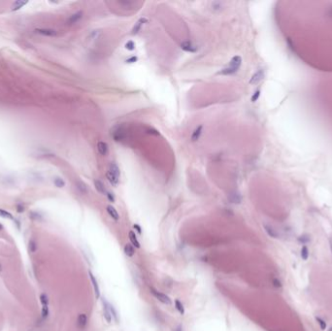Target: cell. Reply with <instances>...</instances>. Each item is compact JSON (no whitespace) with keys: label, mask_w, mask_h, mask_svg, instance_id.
Listing matches in <instances>:
<instances>
[{"label":"cell","mask_w":332,"mask_h":331,"mask_svg":"<svg viewBox=\"0 0 332 331\" xmlns=\"http://www.w3.org/2000/svg\"><path fill=\"white\" fill-rule=\"evenodd\" d=\"M241 63H242V59L241 56L239 55H236L234 56V58L231 59L230 63H229V66L224 68V69H222V71H220L217 74H221V75H231L235 72L238 71V69L240 68V66H241Z\"/></svg>","instance_id":"cell-1"},{"label":"cell","mask_w":332,"mask_h":331,"mask_svg":"<svg viewBox=\"0 0 332 331\" xmlns=\"http://www.w3.org/2000/svg\"><path fill=\"white\" fill-rule=\"evenodd\" d=\"M151 292L153 293V295L155 296V297L158 301L161 302V303H163V304H165V305H171V303H172V301H171V299H170V297H169L168 295H166V294H164V293H162V292H160V291H158V290H156L155 289L151 288Z\"/></svg>","instance_id":"cell-2"},{"label":"cell","mask_w":332,"mask_h":331,"mask_svg":"<svg viewBox=\"0 0 332 331\" xmlns=\"http://www.w3.org/2000/svg\"><path fill=\"white\" fill-rule=\"evenodd\" d=\"M102 304H103V315L108 323H112V314H111V309H110V303L104 298L102 299Z\"/></svg>","instance_id":"cell-3"},{"label":"cell","mask_w":332,"mask_h":331,"mask_svg":"<svg viewBox=\"0 0 332 331\" xmlns=\"http://www.w3.org/2000/svg\"><path fill=\"white\" fill-rule=\"evenodd\" d=\"M88 276H89V279L91 281V283H93V290H94V295H95L96 299H98V298H100V289H99V286H98L97 280H96L94 275L90 271L88 272Z\"/></svg>","instance_id":"cell-4"},{"label":"cell","mask_w":332,"mask_h":331,"mask_svg":"<svg viewBox=\"0 0 332 331\" xmlns=\"http://www.w3.org/2000/svg\"><path fill=\"white\" fill-rule=\"evenodd\" d=\"M34 31L40 34V35L48 36V37H53V36H56V34H58V32L52 28H36Z\"/></svg>","instance_id":"cell-5"},{"label":"cell","mask_w":332,"mask_h":331,"mask_svg":"<svg viewBox=\"0 0 332 331\" xmlns=\"http://www.w3.org/2000/svg\"><path fill=\"white\" fill-rule=\"evenodd\" d=\"M181 48H182V50H184L186 52H189V53H195L198 50V48L196 47V46L193 45L190 41L183 42L181 44Z\"/></svg>","instance_id":"cell-6"},{"label":"cell","mask_w":332,"mask_h":331,"mask_svg":"<svg viewBox=\"0 0 332 331\" xmlns=\"http://www.w3.org/2000/svg\"><path fill=\"white\" fill-rule=\"evenodd\" d=\"M87 325V317L86 314H80L77 318V326L80 329H85Z\"/></svg>","instance_id":"cell-7"},{"label":"cell","mask_w":332,"mask_h":331,"mask_svg":"<svg viewBox=\"0 0 332 331\" xmlns=\"http://www.w3.org/2000/svg\"><path fill=\"white\" fill-rule=\"evenodd\" d=\"M263 227H264V230L268 234V236H270L271 238H274V239L279 238V233L277 232V230L275 229L272 225L264 223V224H263Z\"/></svg>","instance_id":"cell-8"},{"label":"cell","mask_w":332,"mask_h":331,"mask_svg":"<svg viewBox=\"0 0 332 331\" xmlns=\"http://www.w3.org/2000/svg\"><path fill=\"white\" fill-rule=\"evenodd\" d=\"M82 18H83V12H82V11H79V12H77V13H75V14H73L72 16L69 17V19L67 20V25H75Z\"/></svg>","instance_id":"cell-9"},{"label":"cell","mask_w":332,"mask_h":331,"mask_svg":"<svg viewBox=\"0 0 332 331\" xmlns=\"http://www.w3.org/2000/svg\"><path fill=\"white\" fill-rule=\"evenodd\" d=\"M97 150H98V153H99L101 155H103V156L107 155L108 151H109L108 144H107L106 142H103V141L98 142V143H97Z\"/></svg>","instance_id":"cell-10"},{"label":"cell","mask_w":332,"mask_h":331,"mask_svg":"<svg viewBox=\"0 0 332 331\" xmlns=\"http://www.w3.org/2000/svg\"><path fill=\"white\" fill-rule=\"evenodd\" d=\"M263 78H264V72H263V70H259V71H257L256 74L253 75V77L250 78V80L249 83L251 84V85L257 84L258 82L261 81Z\"/></svg>","instance_id":"cell-11"},{"label":"cell","mask_w":332,"mask_h":331,"mask_svg":"<svg viewBox=\"0 0 332 331\" xmlns=\"http://www.w3.org/2000/svg\"><path fill=\"white\" fill-rule=\"evenodd\" d=\"M107 213L109 214V216H111L114 221L118 222L120 220V215H119L118 211L114 208L112 205H108V206H107Z\"/></svg>","instance_id":"cell-12"},{"label":"cell","mask_w":332,"mask_h":331,"mask_svg":"<svg viewBox=\"0 0 332 331\" xmlns=\"http://www.w3.org/2000/svg\"><path fill=\"white\" fill-rule=\"evenodd\" d=\"M111 134L113 135V138L115 139L116 141H121L124 138V136H125L121 127H118L117 130L111 132Z\"/></svg>","instance_id":"cell-13"},{"label":"cell","mask_w":332,"mask_h":331,"mask_svg":"<svg viewBox=\"0 0 332 331\" xmlns=\"http://www.w3.org/2000/svg\"><path fill=\"white\" fill-rule=\"evenodd\" d=\"M94 187H95L96 190L99 193H101V194H106V193L108 192L106 188H105V186H104V184H103V182L101 181H99V180H94Z\"/></svg>","instance_id":"cell-14"},{"label":"cell","mask_w":332,"mask_h":331,"mask_svg":"<svg viewBox=\"0 0 332 331\" xmlns=\"http://www.w3.org/2000/svg\"><path fill=\"white\" fill-rule=\"evenodd\" d=\"M202 131H203V126H202V125H199V126H197L195 129H194V131L192 132V135H191V141L192 142H196L200 138V136L202 134Z\"/></svg>","instance_id":"cell-15"},{"label":"cell","mask_w":332,"mask_h":331,"mask_svg":"<svg viewBox=\"0 0 332 331\" xmlns=\"http://www.w3.org/2000/svg\"><path fill=\"white\" fill-rule=\"evenodd\" d=\"M148 20H147V19H145V18H141L138 21H137L136 22V24H135V25H134V27H133V29H132V34H137V33H138L139 31H140V29H141V27H142V25L145 24V22H147Z\"/></svg>","instance_id":"cell-16"},{"label":"cell","mask_w":332,"mask_h":331,"mask_svg":"<svg viewBox=\"0 0 332 331\" xmlns=\"http://www.w3.org/2000/svg\"><path fill=\"white\" fill-rule=\"evenodd\" d=\"M128 237H129V240H130V242H131V245H132L133 247L137 248V249H139V248H140V243H139L138 240H137V237H136L135 232H134V231H129Z\"/></svg>","instance_id":"cell-17"},{"label":"cell","mask_w":332,"mask_h":331,"mask_svg":"<svg viewBox=\"0 0 332 331\" xmlns=\"http://www.w3.org/2000/svg\"><path fill=\"white\" fill-rule=\"evenodd\" d=\"M108 171L110 173H112L113 175H115L116 177H120V169L118 167V165L115 162H111L108 168Z\"/></svg>","instance_id":"cell-18"},{"label":"cell","mask_w":332,"mask_h":331,"mask_svg":"<svg viewBox=\"0 0 332 331\" xmlns=\"http://www.w3.org/2000/svg\"><path fill=\"white\" fill-rule=\"evenodd\" d=\"M28 3V1H22V0H18V1H15L12 6H11V10L12 11H18L20 9H21L24 6H25Z\"/></svg>","instance_id":"cell-19"},{"label":"cell","mask_w":332,"mask_h":331,"mask_svg":"<svg viewBox=\"0 0 332 331\" xmlns=\"http://www.w3.org/2000/svg\"><path fill=\"white\" fill-rule=\"evenodd\" d=\"M228 199L230 200V202H232L234 204H240V203H241V201H242V197H241V195H240V193H238V192L231 193Z\"/></svg>","instance_id":"cell-20"},{"label":"cell","mask_w":332,"mask_h":331,"mask_svg":"<svg viewBox=\"0 0 332 331\" xmlns=\"http://www.w3.org/2000/svg\"><path fill=\"white\" fill-rule=\"evenodd\" d=\"M124 254L127 255V256H129V257H132L134 255V254H135L134 247L131 244L127 243V245L124 246Z\"/></svg>","instance_id":"cell-21"},{"label":"cell","mask_w":332,"mask_h":331,"mask_svg":"<svg viewBox=\"0 0 332 331\" xmlns=\"http://www.w3.org/2000/svg\"><path fill=\"white\" fill-rule=\"evenodd\" d=\"M106 177H107L108 181L110 182V184H112L113 186H117L119 184V178L116 177L115 175H113L112 173H110L109 171H107Z\"/></svg>","instance_id":"cell-22"},{"label":"cell","mask_w":332,"mask_h":331,"mask_svg":"<svg viewBox=\"0 0 332 331\" xmlns=\"http://www.w3.org/2000/svg\"><path fill=\"white\" fill-rule=\"evenodd\" d=\"M76 186H77V188L79 189V191L83 193V194H86V193L87 192V187L82 181H78L76 182Z\"/></svg>","instance_id":"cell-23"},{"label":"cell","mask_w":332,"mask_h":331,"mask_svg":"<svg viewBox=\"0 0 332 331\" xmlns=\"http://www.w3.org/2000/svg\"><path fill=\"white\" fill-rule=\"evenodd\" d=\"M37 249H38V245H37L36 241L34 240V239H31V240L29 241V243H28V250H29V252L33 254V253L36 252Z\"/></svg>","instance_id":"cell-24"},{"label":"cell","mask_w":332,"mask_h":331,"mask_svg":"<svg viewBox=\"0 0 332 331\" xmlns=\"http://www.w3.org/2000/svg\"><path fill=\"white\" fill-rule=\"evenodd\" d=\"M29 218L32 220V221H36V222H40L43 220V216L40 213H37V212H30L29 213Z\"/></svg>","instance_id":"cell-25"},{"label":"cell","mask_w":332,"mask_h":331,"mask_svg":"<svg viewBox=\"0 0 332 331\" xmlns=\"http://www.w3.org/2000/svg\"><path fill=\"white\" fill-rule=\"evenodd\" d=\"M53 184L56 188H63L65 186V182L63 179H61L59 177H56L53 179Z\"/></svg>","instance_id":"cell-26"},{"label":"cell","mask_w":332,"mask_h":331,"mask_svg":"<svg viewBox=\"0 0 332 331\" xmlns=\"http://www.w3.org/2000/svg\"><path fill=\"white\" fill-rule=\"evenodd\" d=\"M175 307H176V309L178 310V312L183 316V315H184L185 314V308H184V305H183L182 304V302L180 301V300H176L175 301Z\"/></svg>","instance_id":"cell-27"},{"label":"cell","mask_w":332,"mask_h":331,"mask_svg":"<svg viewBox=\"0 0 332 331\" xmlns=\"http://www.w3.org/2000/svg\"><path fill=\"white\" fill-rule=\"evenodd\" d=\"M0 216H1V218H4V219L14 220L13 215L11 213H9V212H7V211H5V210H3V209H0Z\"/></svg>","instance_id":"cell-28"},{"label":"cell","mask_w":332,"mask_h":331,"mask_svg":"<svg viewBox=\"0 0 332 331\" xmlns=\"http://www.w3.org/2000/svg\"><path fill=\"white\" fill-rule=\"evenodd\" d=\"M300 255H301V258L303 260H307L308 257H309V250L307 248V246H303L301 248V253H300Z\"/></svg>","instance_id":"cell-29"},{"label":"cell","mask_w":332,"mask_h":331,"mask_svg":"<svg viewBox=\"0 0 332 331\" xmlns=\"http://www.w3.org/2000/svg\"><path fill=\"white\" fill-rule=\"evenodd\" d=\"M297 240H298V242H300L302 244H307V243H309L311 241V238H310V236L307 235V234H303V235L299 236Z\"/></svg>","instance_id":"cell-30"},{"label":"cell","mask_w":332,"mask_h":331,"mask_svg":"<svg viewBox=\"0 0 332 331\" xmlns=\"http://www.w3.org/2000/svg\"><path fill=\"white\" fill-rule=\"evenodd\" d=\"M40 302L42 303L43 306H48L49 304V297L46 293H42L40 295Z\"/></svg>","instance_id":"cell-31"},{"label":"cell","mask_w":332,"mask_h":331,"mask_svg":"<svg viewBox=\"0 0 332 331\" xmlns=\"http://www.w3.org/2000/svg\"><path fill=\"white\" fill-rule=\"evenodd\" d=\"M41 315H42V318L43 319H46L49 315H50V310H49V307L48 306H43L42 307V312H41Z\"/></svg>","instance_id":"cell-32"},{"label":"cell","mask_w":332,"mask_h":331,"mask_svg":"<svg viewBox=\"0 0 332 331\" xmlns=\"http://www.w3.org/2000/svg\"><path fill=\"white\" fill-rule=\"evenodd\" d=\"M316 321H317V323H318L320 329H322V330H325V328H326V323L324 321L323 318H320L319 317H316Z\"/></svg>","instance_id":"cell-33"},{"label":"cell","mask_w":332,"mask_h":331,"mask_svg":"<svg viewBox=\"0 0 332 331\" xmlns=\"http://www.w3.org/2000/svg\"><path fill=\"white\" fill-rule=\"evenodd\" d=\"M110 309H111L112 317H114V319H115V321L118 323V322H119V317H118V313H117L116 309H115V308H114V306L111 305V304H110Z\"/></svg>","instance_id":"cell-34"},{"label":"cell","mask_w":332,"mask_h":331,"mask_svg":"<svg viewBox=\"0 0 332 331\" xmlns=\"http://www.w3.org/2000/svg\"><path fill=\"white\" fill-rule=\"evenodd\" d=\"M125 48H127L128 51H133L135 48V44L133 41H128L127 44H125Z\"/></svg>","instance_id":"cell-35"},{"label":"cell","mask_w":332,"mask_h":331,"mask_svg":"<svg viewBox=\"0 0 332 331\" xmlns=\"http://www.w3.org/2000/svg\"><path fill=\"white\" fill-rule=\"evenodd\" d=\"M273 286H274L275 288L281 289V288H282V283H281V281H280L279 279L275 278V279H273Z\"/></svg>","instance_id":"cell-36"},{"label":"cell","mask_w":332,"mask_h":331,"mask_svg":"<svg viewBox=\"0 0 332 331\" xmlns=\"http://www.w3.org/2000/svg\"><path fill=\"white\" fill-rule=\"evenodd\" d=\"M222 5V2H213L212 3V9L213 10H221Z\"/></svg>","instance_id":"cell-37"},{"label":"cell","mask_w":332,"mask_h":331,"mask_svg":"<svg viewBox=\"0 0 332 331\" xmlns=\"http://www.w3.org/2000/svg\"><path fill=\"white\" fill-rule=\"evenodd\" d=\"M259 96H260V90H256V93H254V95L251 96V102L257 101V99L259 98Z\"/></svg>","instance_id":"cell-38"},{"label":"cell","mask_w":332,"mask_h":331,"mask_svg":"<svg viewBox=\"0 0 332 331\" xmlns=\"http://www.w3.org/2000/svg\"><path fill=\"white\" fill-rule=\"evenodd\" d=\"M106 195H107L108 200H109L110 202H115V196H114L113 193H111V192H107V193H106Z\"/></svg>","instance_id":"cell-39"},{"label":"cell","mask_w":332,"mask_h":331,"mask_svg":"<svg viewBox=\"0 0 332 331\" xmlns=\"http://www.w3.org/2000/svg\"><path fill=\"white\" fill-rule=\"evenodd\" d=\"M17 211H18L19 213H22V212L25 211V207L22 206L21 204H19V205H17Z\"/></svg>","instance_id":"cell-40"},{"label":"cell","mask_w":332,"mask_h":331,"mask_svg":"<svg viewBox=\"0 0 332 331\" xmlns=\"http://www.w3.org/2000/svg\"><path fill=\"white\" fill-rule=\"evenodd\" d=\"M135 61H137V58H136V56H131L130 59H127V63H133V62H135Z\"/></svg>","instance_id":"cell-41"},{"label":"cell","mask_w":332,"mask_h":331,"mask_svg":"<svg viewBox=\"0 0 332 331\" xmlns=\"http://www.w3.org/2000/svg\"><path fill=\"white\" fill-rule=\"evenodd\" d=\"M134 228H135V229H136L137 231H138V233H139V234H141V233H142V231H141V227H140L138 224H134Z\"/></svg>","instance_id":"cell-42"},{"label":"cell","mask_w":332,"mask_h":331,"mask_svg":"<svg viewBox=\"0 0 332 331\" xmlns=\"http://www.w3.org/2000/svg\"><path fill=\"white\" fill-rule=\"evenodd\" d=\"M175 331H183V327H182V325H179L177 328H176V330Z\"/></svg>","instance_id":"cell-43"},{"label":"cell","mask_w":332,"mask_h":331,"mask_svg":"<svg viewBox=\"0 0 332 331\" xmlns=\"http://www.w3.org/2000/svg\"><path fill=\"white\" fill-rule=\"evenodd\" d=\"M1 230H3V225L0 223V231H1Z\"/></svg>","instance_id":"cell-44"},{"label":"cell","mask_w":332,"mask_h":331,"mask_svg":"<svg viewBox=\"0 0 332 331\" xmlns=\"http://www.w3.org/2000/svg\"><path fill=\"white\" fill-rule=\"evenodd\" d=\"M330 248H331V252H332V239L330 240Z\"/></svg>","instance_id":"cell-45"},{"label":"cell","mask_w":332,"mask_h":331,"mask_svg":"<svg viewBox=\"0 0 332 331\" xmlns=\"http://www.w3.org/2000/svg\"><path fill=\"white\" fill-rule=\"evenodd\" d=\"M2 270V267H1V265H0V271H1Z\"/></svg>","instance_id":"cell-46"},{"label":"cell","mask_w":332,"mask_h":331,"mask_svg":"<svg viewBox=\"0 0 332 331\" xmlns=\"http://www.w3.org/2000/svg\"><path fill=\"white\" fill-rule=\"evenodd\" d=\"M329 331H332V327H330V329H329Z\"/></svg>","instance_id":"cell-47"}]
</instances>
